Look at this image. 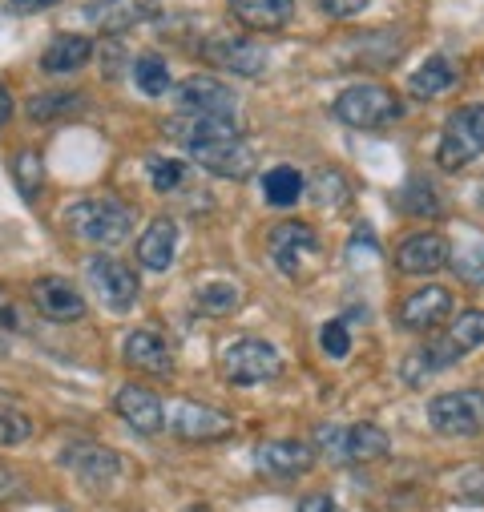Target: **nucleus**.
I'll return each mask as SVG.
<instances>
[{
    "label": "nucleus",
    "instance_id": "obj_14",
    "mask_svg": "<svg viewBox=\"0 0 484 512\" xmlns=\"http://www.w3.org/2000/svg\"><path fill=\"white\" fill-rule=\"evenodd\" d=\"M448 250H452V242L444 234L420 230V234L400 238L392 263H396L400 275H436L440 267H448Z\"/></svg>",
    "mask_w": 484,
    "mask_h": 512
},
{
    "label": "nucleus",
    "instance_id": "obj_11",
    "mask_svg": "<svg viewBox=\"0 0 484 512\" xmlns=\"http://www.w3.org/2000/svg\"><path fill=\"white\" fill-rule=\"evenodd\" d=\"M166 428L178 436V440H190V444H206V440H226L234 432V420L210 404H198V400H178L170 412H166Z\"/></svg>",
    "mask_w": 484,
    "mask_h": 512
},
{
    "label": "nucleus",
    "instance_id": "obj_44",
    "mask_svg": "<svg viewBox=\"0 0 484 512\" xmlns=\"http://www.w3.org/2000/svg\"><path fill=\"white\" fill-rule=\"evenodd\" d=\"M53 5H61V0H9V9H13L17 17H33V13H45V9H53Z\"/></svg>",
    "mask_w": 484,
    "mask_h": 512
},
{
    "label": "nucleus",
    "instance_id": "obj_1",
    "mask_svg": "<svg viewBox=\"0 0 484 512\" xmlns=\"http://www.w3.org/2000/svg\"><path fill=\"white\" fill-rule=\"evenodd\" d=\"M480 343H484V311H476V307H472V311L456 315L440 339H432L428 347H420V351L404 363V379L416 388L420 375H428V371H444V367L460 363V359H464V355H472Z\"/></svg>",
    "mask_w": 484,
    "mask_h": 512
},
{
    "label": "nucleus",
    "instance_id": "obj_12",
    "mask_svg": "<svg viewBox=\"0 0 484 512\" xmlns=\"http://www.w3.org/2000/svg\"><path fill=\"white\" fill-rule=\"evenodd\" d=\"M315 468V444L303 440H267L255 448V472L263 480H279L291 484L299 476H307Z\"/></svg>",
    "mask_w": 484,
    "mask_h": 512
},
{
    "label": "nucleus",
    "instance_id": "obj_33",
    "mask_svg": "<svg viewBox=\"0 0 484 512\" xmlns=\"http://www.w3.org/2000/svg\"><path fill=\"white\" fill-rule=\"evenodd\" d=\"M146 174H150V186H154L158 194H170V190H178V186L186 182V162L150 154V158H146Z\"/></svg>",
    "mask_w": 484,
    "mask_h": 512
},
{
    "label": "nucleus",
    "instance_id": "obj_17",
    "mask_svg": "<svg viewBox=\"0 0 484 512\" xmlns=\"http://www.w3.org/2000/svg\"><path fill=\"white\" fill-rule=\"evenodd\" d=\"M113 408H117L121 420H126V428H134L138 436H158V432L166 428V408H162V400H158L150 388H142V383H126V388H117Z\"/></svg>",
    "mask_w": 484,
    "mask_h": 512
},
{
    "label": "nucleus",
    "instance_id": "obj_30",
    "mask_svg": "<svg viewBox=\"0 0 484 512\" xmlns=\"http://www.w3.org/2000/svg\"><path fill=\"white\" fill-rule=\"evenodd\" d=\"M263 194L271 206H295L303 198V174L295 166H275L263 178Z\"/></svg>",
    "mask_w": 484,
    "mask_h": 512
},
{
    "label": "nucleus",
    "instance_id": "obj_40",
    "mask_svg": "<svg viewBox=\"0 0 484 512\" xmlns=\"http://www.w3.org/2000/svg\"><path fill=\"white\" fill-rule=\"evenodd\" d=\"M319 5H323V13L331 21H347V17H359L363 9L372 5V0H319Z\"/></svg>",
    "mask_w": 484,
    "mask_h": 512
},
{
    "label": "nucleus",
    "instance_id": "obj_42",
    "mask_svg": "<svg viewBox=\"0 0 484 512\" xmlns=\"http://www.w3.org/2000/svg\"><path fill=\"white\" fill-rule=\"evenodd\" d=\"M101 61H105V65H101V77H105V81H117L121 69H126V65H121V61H126V49H121V45H105V49H101Z\"/></svg>",
    "mask_w": 484,
    "mask_h": 512
},
{
    "label": "nucleus",
    "instance_id": "obj_7",
    "mask_svg": "<svg viewBox=\"0 0 484 512\" xmlns=\"http://www.w3.org/2000/svg\"><path fill=\"white\" fill-rule=\"evenodd\" d=\"M428 428L436 436H452V440L476 436L484 428V392L464 388V392L432 396L428 400Z\"/></svg>",
    "mask_w": 484,
    "mask_h": 512
},
{
    "label": "nucleus",
    "instance_id": "obj_23",
    "mask_svg": "<svg viewBox=\"0 0 484 512\" xmlns=\"http://www.w3.org/2000/svg\"><path fill=\"white\" fill-rule=\"evenodd\" d=\"M89 61H93V41L81 37V33H61L41 53V69L53 73V77H69V73L85 69Z\"/></svg>",
    "mask_w": 484,
    "mask_h": 512
},
{
    "label": "nucleus",
    "instance_id": "obj_4",
    "mask_svg": "<svg viewBox=\"0 0 484 512\" xmlns=\"http://www.w3.org/2000/svg\"><path fill=\"white\" fill-rule=\"evenodd\" d=\"M331 113H335L343 125H351V130L372 134V130H388L392 121H400L404 105H400V97H396L388 85H372V81H368V85L343 89V93L335 97Z\"/></svg>",
    "mask_w": 484,
    "mask_h": 512
},
{
    "label": "nucleus",
    "instance_id": "obj_31",
    "mask_svg": "<svg viewBox=\"0 0 484 512\" xmlns=\"http://www.w3.org/2000/svg\"><path fill=\"white\" fill-rule=\"evenodd\" d=\"M13 178H17V190L25 202H37V194L45 190V162L37 150H21L13 154Z\"/></svg>",
    "mask_w": 484,
    "mask_h": 512
},
{
    "label": "nucleus",
    "instance_id": "obj_21",
    "mask_svg": "<svg viewBox=\"0 0 484 512\" xmlns=\"http://www.w3.org/2000/svg\"><path fill=\"white\" fill-rule=\"evenodd\" d=\"M121 355H126V363L142 375H170L174 371V351H170L166 335L154 331V327L130 331L126 343H121Z\"/></svg>",
    "mask_w": 484,
    "mask_h": 512
},
{
    "label": "nucleus",
    "instance_id": "obj_24",
    "mask_svg": "<svg viewBox=\"0 0 484 512\" xmlns=\"http://www.w3.org/2000/svg\"><path fill=\"white\" fill-rule=\"evenodd\" d=\"M178 250V222L174 218H154L146 226V234L138 238V263L146 271H170Z\"/></svg>",
    "mask_w": 484,
    "mask_h": 512
},
{
    "label": "nucleus",
    "instance_id": "obj_45",
    "mask_svg": "<svg viewBox=\"0 0 484 512\" xmlns=\"http://www.w3.org/2000/svg\"><path fill=\"white\" fill-rule=\"evenodd\" d=\"M9 117H13V93H9L5 85H0V130L9 125Z\"/></svg>",
    "mask_w": 484,
    "mask_h": 512
},
{
    "label": "nucleus",
    "instance_id": "obj_43",
    "mask_svg": "<svg viewBox=\"0 0 484 512\" xmlns=\"http://www.w3.org/2000/svg\"><path fill=\"white\" fill-rule=\"evenodd\" d=\"M299 512H339V504H335L331 492H311V496L299 500Z\"/></svg>",
    "mask_w": 484,
    "mask_h": 512
},
{
    "label": "nucleus",
    "instance_id": "obj_25",
    "mask_svg": "<svg viewBox=\"0 0 484 512\" xmlns=\"http://www.w3.org/2000/svg\"><path fill=\"white\" fill-rule=\"evenodd\" d=\"M146 13H150V5H142V0H97V5H89L81 17L105 33H121V29L138 25Z\"/></svg>",
    "mask_w": 484,
    "mask_h": 512
},
{
    "label": "nucleus",
    "instance_id": "obj_3",
    "mask_svg": "<svg viewBox=\"0 0 484 512\" xmlns=\"http://www.w3.org/2000/svg\"><path fill=\"white\" fill-rule=\"evenodd\" d=\"M480 154H484V105L480 101L456 105L444 121V134H440V146H436V166L444 174H460Z\"/></svg>",
    "mask_w": 484,
    "mask_h": 512
},
{
    "label": "nucleus",
    "instance_id": "obj_26",
    "mask_svg": "<svg viewBox=\"0 0 484 512\" xmlns=\"http://www.w3.org/2000/svg\"><path fill=\"white\" fill-rule=\"evenodd\" d=\"M456 85V65L448 61V57H428L412 77H408V93L416 97V101H432L436 93H444V89H452Z\"/></svg>",
    "mask_w": 484,
    "mask_h": 512
},
{
    "label": "nucleus",
    "instance_id": "obj_32",
    "mask_svg": "<svg viewBox=\"0 0 484 512\" xmlns=\"http://www.w3.org/2000/svg\"><path fill=\"white\" fill-rule=\"evenodd\" d=\"M303 190H311V198H315L319 206H343V202L351 198L347 178H343L339 170H319L311 182H303Z\"/></svg>",
    "mask_w": 484,
    "mask_h": 512
},
{
    "label": "nucleus",
    "instance_id": "obj_46",
    "mask_svg": "<svg viewBox=\"0 0 484 512\" xmlns=\"http://www.w3.org/2000/svg\"><path fill=\"white\" fill-rule=\"evenodd\" d=\"M5 347H9V331H0V355H5Z\"/></svg>",
    "mask_w": 484,
    "mask_h": 512
},
{
    "label": "nucleus",
    "instance_id": "obj_35",
    "mask_svg": "<svg viewBox=\"0 0 484 512\" xmlns=\"http://www.w3.org/2000/svg\"><path fill=\"white\" fill-rule=\"evenodd\" d=\"M238 287L234 283H206L202 291H198V307L202 311H210V315H222V311H234L238 307Z\"/></svg>",
    "mask_w": 484,
    "mask_h": 512
},
{
    "label": "nucleus",
    "instance_id": "obj_19",
    "mask_svg": "<svg viewBox=\"0 0 484 512\" xmlns=\"http://www.w3.org/2000/svg\"><path fill=\"white\" fill-rule=\"evenodd\" d=\"M448 315H452V295H448V287H420V291H412V295L396 307V327L420 335V331L440 327Z\"/></svg>",
    "mask_w": 484,
    "mask_h": 512
},
{
    "label": "nucleus",
    "instance_id": "obj_41",
    "mask_svg": "<svg viewBox=\"0 0 484 512\" xmlns=\"http://www.w3.org/2000/svg\"><path fill=\"white\" fill-rule=\"evenodd\" d=\"M21 496H25L21 476H17L9 464H0V504H13V500H21Z\"/></svg>",
    "mask_w": 484,
    "mask_h": 512
},
{
    "label": "nucleus",
    "instance_id": "obj_9",
    "mask_svg": "<svg viewBox=\"0 0 484 512\" xmlns=\"http://www.w3.org/2000/svg\"><path fill=\"white\" fill-rule=\"evenodd\" d=\"M267 250H271V263H275L283 275L299 279V275L307 271V263L323 254V242H319V234H315L307 222H279V226L267 234Z\"/></svg>",
    "mask_w": 484,
    "mask_h": 512
},
{
    "label": "nucleus",
    "instance_id": "obj_8",
    "mask_svg": "<svg viewBox=\"0 0 484 512\" xmlns=\"http://www.w3.org/2000/svg\"><path fill=\"white\" fill-rule=\"evenodd\" d=\"M85 279L93 287V295L109 307V311H130L138 303V271L130 263H121L117 254H97V259H89L85 267Z\"/></svg>",
    "mask_w": 484,
    "mask_h": 512
},
{
    "label": "nucleus",
    "instance_id": "obj_34",
    "mask_svg": "<svg viewBox=\"0 0 484 512\" xmlns=\"http://www.w3.org/2000/svg\"><path fill=\"white\" fill-rule=\"evenodd\" d=\"M400 202H404V210H408V214H424V218L440 210V194H436V190H432V182H428V178H420V174L404 186Z\"/></svg>",
    "mask_w": 484,
    "mask_h": 512
},
{
    "label": "nucleus",
    "instance_id": "obj_37",
    "mask_svg": "<svg viewBox=\"0 0 484 512\" xmlns=\"http://www.w3.org/2000/svg\"><path fill=\"white\" fill-rule=\"evenodd\" d=\"M319 347H323L331 359H347V355H351V331H347V323H343V319L323 323V331H319Z\"/></svg>",
    "mask_w": 484,
    "mask_h": 512
},
{
    "label": "nucleus",
    "instance_id": "obj_2",
    "mask_svg": "<svg viewBox=\"0 0 484 512\" xmlns=\"http://www.w3.org/2000/svg\"><path fill=\"white\" fill-rule=\"evenodd\" d=\"M65 222L73 230V238L89 242V246H117L121 238H130L134 230V210L121 198H81L65 210Z\"/></svg>",
    "mask_w": 484,
    "mask_h": 512
},
{
    "label": "nucleus",
    "instance_id": "obj_6",
    "mask_svg": "<svg viewBox=\"0 0 484 512\" xmlns=\"http://www.w3.org/2000/svg\"><path fill=\"white\" fill-rule=\"evenodd\" d=\"M319 448L335 464H372L392 452V440L380 424H347V428H319Z\"/></svg>",
    "mask_w": 484,
    "mask_h": 512
},
{
    "label": "nucleus",
    "instance_id": "obj_47",
    "mask_svg": "<svg viewBox=\"0 0 484 512\" xmlns=\"http://www.w3.org/2000/svg\"><path fill=\"white\" fill-rule=\"evenodd\" d=\"M146 5H150V0H146Z\"/></svg>",
    "mask_w": 484,
    "mask_h": 512
},
{
    "label": "nucleus",
    "instance_id": "obj_39",
    "mask_svg": "<svg viewBox=\"0 0 484 512\" xmlns=\"http://www.w3.org/2000/svg\"><path fill=\"white\" fill-rule=\"evenodd\" d=\"M452 492H456V496H468V500H484V468H464V472H456Z\"/></svg>",
    "mask_w": 484,
    "mask_h": 512
},
{
    "label": "nucleus",
    "instance_id": "obj_16",
    "mask_svg": "<svg viewBox=\"0 0 484 512\" xmlns=\"http://www.w3.org/2000/svg\"><path fill=\"white\" fill-rule=\"evenodd\" d=\"M202 57L214 69H226V73H238V77H259L267 69V49L251 37H214V41H206Z\"/></svg>",
    "mask_w": 484,
    "mask_h": 512
},
{
    "label": "nucleus",
    "instance_id": "obj_18",
    "mask_svg": "<svg viewBox=\"0 0 484 512\" xmlns=\"http://www.w3.org/2000/svg\"><path fill=\"white\" fill-rule=\"evenodd\" d=\"M162 134L174 138L178 146H202V142H218V138H242L238 117H198V113H174L162 121Z\"/></svg>",
    "mask_w": 484,
    "mask_h": 512
},
{
    "label": "nucleus",
    "instance_id": "obj_15",
    "mask_svg": "<svg viewBox=\"0 0 484 512\" xmlns=\"http://www.w3.org/2000/svg\"><path fill=\"white\" fill-rule=\"evenodd\" d=\"M190 158H194L202 170H210V174H218V178H234V182H242V178L255 174V150L242 142V138H218V142L190 146Z\"/></svg>",
    "mask_w": 484,
    "mask_h": 512
},
{
    "label": "nucleus",
    "instance_id": "obj_22",
    "mask_svg": "<svg viewBox=\"0 0 484 512\" xmlns=\"http://www.w3.org/2000/svg\"><path fill=\"white\" fill-rule=\"evenodd\" d=\"M230 17L242 29L255 33H279L295 17V0H230Z\"/></svg>",
    "mask_w": 484,
    "mask_h": 512
},
{
    "label": "nucleus",
    "instance_id": "obj_38",
    "mask_svg": "<svg viewBox=\"0 0 484 512\" xmlns=\"http://www.w3.org/2000/svg\"><path fill=\"white\" fill-rule=\"evenodd\" d=\"M0 331H29V323H25V311H21V303L0 287Z\"/></svg>",
    "mask_w": 484,
    "mask_h": 512
},
{
    "label": "nucleus",
    "instance_id": "obj_28",
    "mask_svg": "<svg viewBox=\"0 0 484 512\" xmlns=\"http://www.w3.org/2000/svg\"><path fill=\"white\" fill-rule=\"evenodd\" d=\"M81 109H85V97H81L77 89H49V93H37V97L29 101V117H33L37 125L73 117V113H81Z\"/></svg>",
    "mask_w": 484,
    "mask_h": 512
},
{
    "label": "nucleus",
    "instance_id": "obj_29",
    "mask_svg": "<svg viewBox=\"0 0 484 512\" xmlns=\"http://www.w3.org/2000/svg\"><path fill=\"white\" fill-rule=\"evenodd\" d=\"M134 81H138V89H142L146 97H166V93L174 89L170 65H166V57H158V53H142V57L134 61Z\"/></svg>",
    "mask_w": 484,
    "mask_h": 512
},
{
    "label": "nucleus",
    "instance_id": "obj_5",
    "mask_svg": "<svg viewBox=\"0 0 484 512\" xmlns=\"http://www.w3.org/2000/svg\"><path fill=\"white\" fill-rule=\"evenodd\" d=\"M283 371V355L267 339H234L222 351V375L230 388H259Z\"/></svg>",
    "mask_w": 484,
    "mask_h": 512
},
{
    "label": "nucleus",
    "instance_id": "obj_20",
    "mask_svg": "<svg viewBox=\"0 0 484 512\" xmlns=\"http://www.w3.org/2000/svg\"><path fill=\"white\" fill-rule=\"evenodd\" d=\"M61 464H65L69 472H77L81 480H89V484H113L117 472H121V456H117L113 448L97 444V440H77V444H69V448L61 452Z\"/></svg>",
    "mask_w": 484,
    "mask_h": 512
},
{
    "label": "nucleus",
    "instance_id": "obj_27",
    "mask_svg": "<svg viewBox=\"0 0 484 512\" xmlns=\"http://www.w3.org/2000/svg\"><path fill=\"white\" fill-rule=\"evenodd\" d=\"M448 263L456 271L460 283L468 287H484V234H468L460 246L448 250Z\"/></svg>",
    "mask_w": 484,
    "mask_h": 512
},
{
    "label": "nucleus",
    "instance_id": "obj_10",
    "mask_svg": "<svg viewBox=\"0 0 484 512\" xmlns=\"http://www.w3.org/2000/svg\"><path fill=\"white\" fill-rule=\"evenodd\" d=\"M178 97V113H198V117H238V93L230 85H222L210 73H194L186 81H178L174 89Z\"/></svg>",
    "mask_w": 484,
    "mask_h": 512
},
{
    "label": "nucleus",
    "instance_id": "obj_13",
    "mask_svg": "<svg viewBox=\"0 0 484 512\" xmlns=\"http://www.w3.org/2000/svg\"><path fill=\"white\" fill-rule=\"evenodd\" d=\"M29 299L37 307V315L49 319V323H77V319H85V295L69 279H61V275H41L29 287Z\"/></svg>",
    "mask_w": 484,
    "mask_h": 512
},
{
    "label": "nucleus",
    "instance_id": "obj_36",
    "mask_svg": "<svg viewBox=\"0 0 484 512\" xmlns=\"http://www.w3.org/2000/svg\"><path fill=\"white\" fill-rule=\"evenodd\" d=\"M33 436V420L17 408H0V444H25Z\"/></svg>",
    "mask_w": 484,
    "mask_h": 512
}]
</instances>
